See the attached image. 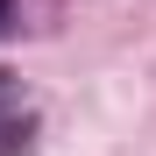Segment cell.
<instances>
[{"label": "cell", "mask_w": 156, "mask_h": 156, "mask_svg": "<svg viewBox=\"0 0 156 156\" xmlns=\"http://www.w3.org/2000/svg\"><path fill=\"white\" fill-rule=\"evenodd\" d=\"M29 142H36V114L21 99L14 71H0V156H29Z\"/></svg>", "instance_id": "1"}, {"label": "cell", "mask_w": 156, "mask_h": 156, "mask_svg": "<svg viewBox=\"0 0 156 156\" xmlns=\"http://www.w3.org/2000/svg\"><path fill=\"white\" fill-rule=\"evenodd\" d=\"M0 21H7V0H0Z\"/></svg>", "instance_id": "2"}]
</instances>
